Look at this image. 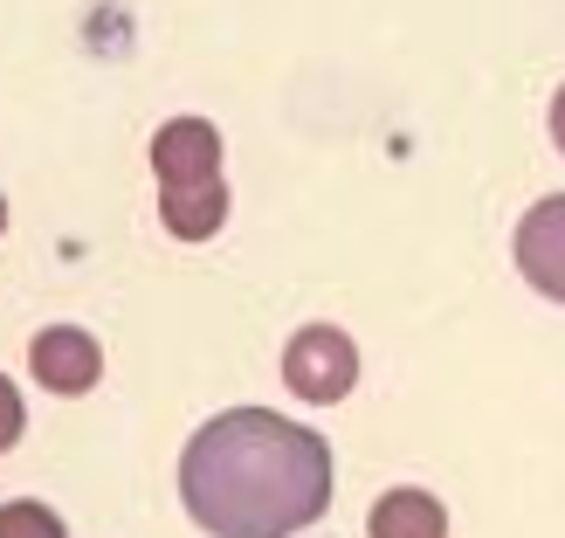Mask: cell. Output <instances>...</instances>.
<instances>
[{
  "label": "cell",
  "instance_id": "obj_11",
  "mask_svg": "<svg viewBox=\"0 0 565 538\" xmlns=\"http://www.w3.org/2000/svg\"><path fill=\"white\" fill-rule=\"evenodd\" d=\"M0 235H8V201H0Z\"/></svg>",
  "mask_w": 565,
  "mask_h": 538
},
{
  "label": "cell",
  "instance_id": "obj_6",
  "mask_svg": "<svg viewBox=\"0 0 565 538\" xmlns=\"http://www.w3.org/2000/svg\"><path fill=\"white\" fill-rule=\"evenodd\" d=\"M373 538H448V511L428 497V490H386L365 518Z\"/></svg>",
  "mask_w": 565,
  "mask_h": 538
},
{
  "label": "cell",
  "instance_id": "obj_8",
  "mask_svg": "<svg viewBox=\"0 0 565 538\" xmlns=\"http://www.w3.org/2000/svg\"><path fill=\"white\" fill-rule=\"evenodd\" d=\"M0 538H70L63 518L49 511V504L21 497V504H0Z\"/></svg>",
  "mask_w": 565,
  "mask_h": 538
},
{
  "label": "cell",
  "instance_id": "obj_3",
  "mask_svg": "<svg viewBox=\"0 0 565 538\" xmlns=\"http://www.w3.org/2000/svg\"><path fill=\"white\" fill-rule=\"evenodd\" d=\"M152 173H159V193L214 187V180H221V131H214L207 118H173V125H159V138H152Z\"/></svg>",
  "mask_w": 565,
  "mask_h": 538
},
{
  "label": "cell",
  "instance_id": "obj_5",
  "mask_svg": "<svg viewBox=\"0 0 565 538\" xmlns=\"http://www.w3.org/2000/svg\"><path fill=\"white\" fill-rule=\"evenodd\" d=\"M35 380L49 387V393H90L97 387V373H104V352H97V338L90 331H76V325H49L42 338H35Z\"/></svg>",
  "mask_w": 565,
  "mask_h": 538
},
{
  "label": "cell",
  "instance_id": "obj_1",
  "mask_svg": "<svg viewBox=\"0 0 565 538\" xmlns=\"http://www.w3.org/2000/svg\"><path fill=\"white\" fill-rule=\"evenodd\" d=\"M180 497L207 538H297L331 504V449L276 408H228L193 429Z\"/></svg>",
  "mask_w": 565,
  "mask_h": 538
},
{
  "label": "cell",
  "instance_id": "obj_2",
  "mask_svg": "<svg viewBox=\"0 0 565 538\" xmlns=\"http://www.w3.org/2000/svg\"><path fill=\"white\" fill-rule=\"evenodd\" d=\"M282 380H290L297 401L331 408V401H345L352 380H359V346L338 325H303L290 338V352H282Z\"/></svg>",
  "mask_w": 565,
  "mask_h": 538
},
{
  "label": "cell",
  "instance_id": "obj_10",
  "mask_svg": "<svg viewBox=\"0 0 565 538\" xmlns=\"http://www.w3.org/2000/svg\"><path fill=\"white\" fill-rule=\"evenodd\" d=\"M552 138H558V152H565V91L552 97Z\"/></svg>",
  "mask_w": 565,
  "mask_h": 538
},
{
  "label": "cell",
  "instance_id": "obj_9",
  "mask_svg": "<svg viewBox=\"0 0 565 538\" xmlns=\"http://www.w3.org/2000/svg\"><path fill=\"white\" fill-rule=\"evenodd\" d=\"M14 435H21V393H14L8 373H0V449H14Z\"/></svg>",
  "mask_w": 565,
  "mask_h": 538
},
{
  "label": "cell",
  "instance_id": "obj_4",
  "mask_svg": "<svg viewBox=\"0 0 565 538\" xmlns=\"http://www.w3.org/2000/svg\"><path fill=\"white\" fill-rule=\"evenodd\" d=\"M518 270H524L531 291L565 304V193H545V201L518 221Z\"/></svg>",
  "mask_w": 565,
  "mask_h": 538
},
{
  "label": "cell",
  "instance_id": "obj_7",
  "mask_svg": "<svg viewBox=\"0 0 565 538\" xmlns=\"http://www.w3.org/2000/svg\"><path fill=\"white\" fill-rule=\"evenodd\" d=\"M159 221H166V235H180V242H207L221 221H228V180L193 187V193H159Z\"/></svg>",
  "mask_w": 565,
  "mask_h": 538
}]
</instances>
